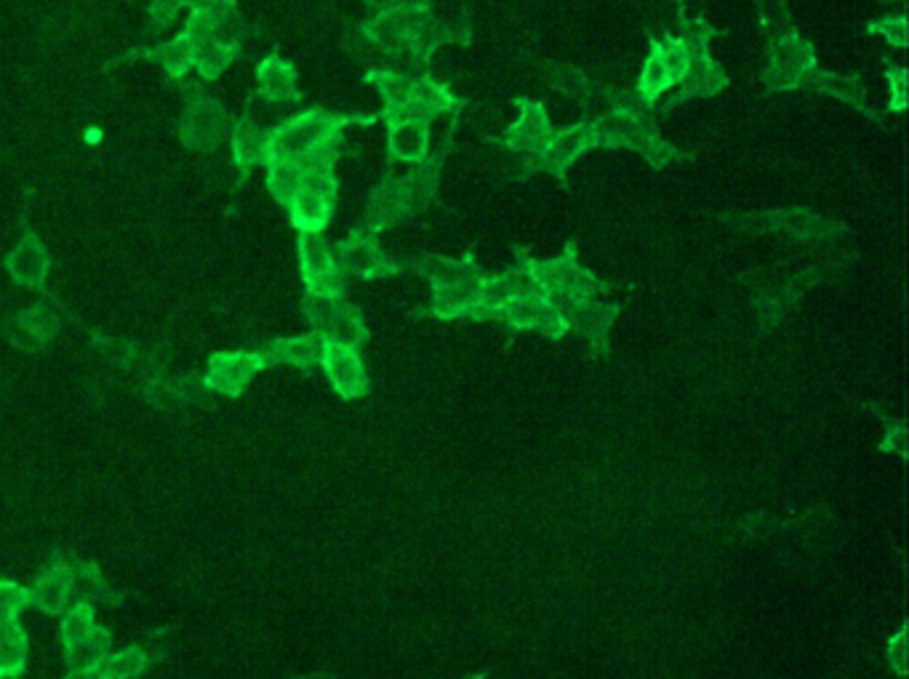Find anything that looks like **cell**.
Here are the masks:
<instances>
[{
    "mask_svg": "<svg viewBox=\"0 0 909 679\" xmlns=\"http://www.w3.org/2000/svg\"><path fill=\"white\" fill-rule=\"evenodd\" d=\"M486 277H467L459 283L438 285L432 288L430 312L440 320H456V317H470L483 320V296H486Z\"/></svg>",
    "mask_w": 909,
    "mask_h": 679,
    "instance_id": "cell-16",
    "label": "cell"
},
{
    "mask_svg": "<svg viewBox=\"0 0 909 679\" xmlns=\"http://www.w3.org/2000/svg\"><path fill=\"white\" fill-rule=\"evenodd\" d=\"M411 267H414L419 275L430 277L432 288H438V285L459 283V280H467V277L486 275V272L478 267V261L472 259V256H464V259H451V256H435V253H427V256H422V259L411 261Z\"/></svg>",
    "mask_w": 909,
    "mask_h": 679,
    "instance_id": "cell-32",
    "label": "cell"
},
{
    "mask_svg": "<svg viewBox=\"0 0 909 679\" xmlns=\"http://www.w3.org/2000/svg\"><path fill=\"white\" fill-rule=\"evenodd\" d=\"M70 589H72V602H110L112 589L104 581L102 570L96 568L94 562L83 560H70Z\"/></svg>",
    "mask_w": 909,
    "mask_h": 679,
    "instance_id": "cell-39",
    "label": "cell"
},
{
    "mask_svg": "<svg viewBox=\"0 0 909 679\" xmlns=\"http://www.w3.org/2000/svg\"><path fill=\"white\" fill-rule=\"evenodd\" d=\"M320 365L326 371L331 387L342 397H360L368 392V376L363 368V360L355 349L339 347V344H328L323 347Z\"/></svg>",
    "mask_w": 909,
    "mask_h": 679,
    "instance_id": "cell-19",
    "label": "cell"
},
{
    "mask_svg": "<svg viewBox=\"0 0 909 679\" xmlns=\"http://www.w3.org/2000/svg\"><path fill=\"white\" fill-rule=\"evenodd\" d=\"M238 54H240L238 46L222 43V40L211 35V38L200 40V43L192 46V70L198 72L200 78L214 80L238 59Z\"/></svg>",
    "mask_w": 909,
    "mask_h": 679,
    "instance_id": "cell-37",
    "label": "cell"
},
{
    "mask_svg": "<svg viewBox=\"0 0 909 679\" xmlns=\"http://www.w3.org/2000/svg\"><path fill=\"white\" fill-rule=\"evenodd\" d=\"M758 16H760V24H763V27L790 24L787 0H758Z\"/></svg>",
    "mask_w": 909,
    "mask_h": 679,
    "instance_id": "cell-48",
    "label": "cell"
},
{
    "mask_svg": "<svg viewBox=\"0 0 909 679\" xmlns=\"http://www.w3.org/2000/svg\"><path fill=\"white\" fill-rule=\"evenodd\" d=\"M816 67V48L800 32L787 30L768 48L763 83L771 91H795L808 70Z\"/></svg>",
    "mask_w": 909,
    "mask_h": 679,
    "instance_id": "cell-8",
    "label": "cell"
},
{
    "mask_svg": "<svg viewBox=\"0 0 909 679\" xmlns=\"http://www.w3.org/2000/svg\"><path fill=\"white\" fill-rule=\"evenodd\" d=\"M147 56H150L152 62H158L171 78H182V75H187L192 70V46L182 32L174 40L160 43L158 48L147 51Z\"/></svg>",
    "mask_w": 909,
    "mask_h": 679,
    "instance_id": "cell-42",
    "label": "cell"
},
{
    "mask_svg": "<svg viewBox=\"0 0 909 679\" xmlns=\"http://www.w3.org/2000/svg\"><path fill=\"white\" fill-rule=\"evenodd\" d=\"M496 320H502L510 328L520 331H539L547 333L552 339H560L568 331L558 307L552 304L547 296H523V299H507L504 307L499 309Z\"/></svg>",
    "mask_w": 909,
    "mask_h": 679,
    "instance_id": "cell-15",
    "label": "cell"
},
{
    "mask_svg": "<svg viewBox=\"0 0 909 679\" xmlns=\"http://www.w3.org/2000/svg\"><path fill=\"white\" fill-rule=\"evenodd\" d=\"M518 104V120L512 123L507 131H504L499 139H494L499 147H504L512 155H520L523 160L536 158L539 152L547 147L550 142V136L555 134V128H552V120L547 115V107L542 102H536V99H515Z\"/></svg>",
    "mask_w": 909,
    "mask_h": 679,
    "instance_id": "cell-12",
    "label": "cell"
},
{
    "mask_svg": "<svg viewBox=\"0 0 909 679\" xmlns=\"http://www.w3.org/2000/svg\"><path fill=\"white\" fill-rule=\"evenodd\" d=\"M27 666V634L16 618H0V679H16Z\"/></svg>",
    "mask_w": 909,
    "mask_h": 679,
    "instance_id": "cell-36",
    "label": "cell"
},
{
    "mask_svg": "<svg viewBox=\"0 0 909 679\" xmlns=\"http://www.w3.org/2000/svg\"><path fill=\"white\" fill-rule=\"evenodd\" d=\"M435 14L430 0H400L398 6L374 14L360 27V35L366 43L387 56H408L416 32L422 30L424 22Z\"/></svg>",
    "mask_w": 909,
    "mask_h": 679,
    "instance_id": "cell-3",
    "label": "cell"
},
{
    "mask_svg": "<svg viewBox=\"0 0 909 679\" xmlns=\"http://www.w3.org/2000/svg\"><path fill=\"white\" fill-rule=\"evenodd\" d=\"M64 661L70 672L99 669L102 658L110 653V632L94 621V605L72 602L62 613Z\"/></svg>",
    "mask_w": 909,
    "mask_h": 679,
    "instance_id": "cell-4",
    "label": "cell"
},
{
    "mask_svg": "<svg viewBox=\"0 0 909 679\" xmlns=\"http://www.w3.org/2000/svg\"><path fill=\"white\" fill-rule=\"evenodd\" d=\"M598 147L606 150H635L654 168H667L675 160L686 158L683 152L670 144L656 128L654 112L648 107L635 110H611L600 120H595Z\"/></svg>",
    "mask_w": 909,
    "mask_h": 679,
    "instance_id": "cell-2",
    "label": "cell"
},
{
    "mask_svg": "<svg viewBox=\"0 0 909 679\" xmlns=\"http://www.w3.org/2000/svg\"><path fill=\"white\" fill-rule=\"evenodd\" d=\"M886 78H888V110L891 112H904L909 104V72L902 64L888 62L886 64Z\"/></svg>",
    "mask_w": 909,
    "mask_h": 679,
    "instance_id": "cell-45",
    "label": "cell"
},
{
    "mask_svg": "<svg viewBox=\"0 0 909 679\" xmlns=\"http://www.w3.org/2000/svg\"><path fill=\"white\" fill-rule=\"evenodd\" d=\"M800 88L803 91H816V94H827L832 99H840V102H848L851 107L867 115L872 120H883L878 110H875V104L870 102V96H867V86H864V80L859 75H840V72H830L822 70V67H814V70L806 72V78L800 80Z\"/></svg>",
    "mask_w": 909,
    "mask_h": 679,
    "instance_id": "cell-17",
    "label": "cell"
},
{
    "mask_svg": "<svg viewBox=\"0 0 909 679\" xmlns=\"http://www.w3.org/2000/svg\"><path fill=\"white\" fill-rule=\"evenodd\" d=\"M299 269L307 291L328 293V296H342L344 275L336 264L334 248L328 245L323 232H299Z\"/></svg>",
    "mask_w": 909,
    "mask_h": 679,
    "instance_id": "cell-13",
    "label": "cell"
},
{
    "mask_svg": "<svg viewBox=\"0 0 909 679\" xmlns=\"http://www.w3.org/2000/svg\"><path fill=\"white\" fill-rule=\"evenodd\" d=\"M320 336L328 341V344H339V347L355 349L358 352L363 344L368 341V331L366 325H363V317L352 304L347 301H339L334 309V315L326 323V328L320 331Z\"/></svg>",
    "mask_w": 909,
    "mask_h": 679,
    "instance_id": "cell-33",
    "label": "cell"
},
{
    "mask_svg": "<svg viewBox=\"0 0 909 679\" xmlns=\"http://www.w3.org/2000/svg\"><path fill=\"white\" fill-rule=\"evenodd\" d=\"M336 264L344 277H360V280H374V277L395 275L400 272L398 261H392L384 253L379 237L366 227L352 229L342 243L334 248Z\"/></svg>",
    "mask_w": 909,
    "mask_h": 679,
    "instance_id": "cell-9",
    "label": "cell"
},
{
    "mask_svg": "<svg viewBox=\"0 0 909 679\" xmlns=\"http://www.w3.org/2000/svg\"><path fill=\"white\" fill-rule=\"evenodd\" d=\"M542 78L550 83L555 91L571 96L576 102L587 104L595 96V86L592 78L582 67L576 64H563V62H544L542 64Z\"/></svg>",
    "mask_w": 909,
    "mask_h": 679,
    "instance_id": "cell-35",
    "label": "cell"
},
{
    "mask_svg": "<svg viewBox=\"0 0 909 679\" xmlns=\"http://www.w3.org/2000/svg\"><path fill=\"white\" fill-rule=\"evenodd\" d=\"M262 352H248V349H238V352H219L211 357L208 363V373L203 384L206 389H214L219 395L238 397L246 392V387L254 381V376L264 368Z\"/></svg>",
    "mask_w": 909,
    "mask_h": 679,
    "instance_id": "cell-14",
    "label": "cell"
},
{
    "mask_svg": "<svg viewBox=\"0 0 909 679\" xmlns=\"http://www.w3.org/2000/svg\"><path fill=\"white\" fill-rule=\"evenodd\" d=\"M448 150H430V155L419 163H414V168L408 171L406 176H400V184H403V192H406L408 208H411V214L416 211H422L432 203V200L438 198L440 190V168H443V160H446Z\"/></svg>",
    "mask_w": 909,
    "mask_h": 679,
    "instance_id": "cell-27",
    "label": "cell"
},
{
    "mask_svg": "<svg viewBox=\"0 0 909 679\" xmlns=\"http://www.w3.org/2000/svg\"><path fill=\"white\" fill-rule=\"evenodd\" d=\"M184 6H187L184 0H152L150 14L155 22L166 24V22H171V19H174V16L179 14Z\"/></svg>",
    "mask_w": 909,
    "mask_h": 679,
    "instance_id": "cell-49",
    "label": "cell"
},
{
    "mask_svg": "<svg viewBox=\"0 0 909 679\" xmlns=\"http://www.w3.org/2000/svg\"><path fill=\"white\" fill-rule=\"evenodd\" d=\"M552 304L558 307L566 328H574V331H579L582 336H590V339H606L608 328H611L616 312H619L616 307L595 304V301H590V296L552 299Z\"/></svg>",
    "mask_w": 909,
    "mask_h": 679,
    "instance_id": "cell-23",
    "label": "cell"
},
{
    "mask_svg": "<svg viewBox=\"0 0 909 679\" xmlns=\"http://www.w3.org/2000/svg\"><path fill=\"white\" fill-rule=\"evenodd\" d=\"M350 123H376V118H360V115H342V112L312 107L294 118L283 120L278 128H270V150H267V166L272 163H302L323 147L342 142V131Z\"/></svg>",
    "mask_w": 909,
    "mask_h": 679,
    "instance_id": "cell-1",
    "label": "cell"
},
{
    "mask_svg": "<svg viewBox=\"0 0 909 679\" xmlns=\"http://www.w3.org/2000/svg\"><path fill=\"white\" fill-rule=\"evenodd\" d=\"M726 86H728V72L723 70V64H718V59H712L710 54L691 56V67H688L686 78L680 80L678 94L672 96L670 102L664 104V112H672L675 107H680L683 102H688V99L718 96Z\"/></svg>",
    "mask_w": 909,
    "mask_h": 679,
    "instance_id": "cell-22",
    "label": "cell"
},
{
    "mask_svg": "<svg viewBox=\"0 0 909 679\" xmlns=\"http://www.w3.org/2000/svg\"><path fill=\"white\" fill-rule=\"evenodd\" d=\"M24 608H30V589L0 578V618H19Z\"/></svg>",
    "mask_w": 909,
    "mask_h": 679,
    "instance_id": "cell-46",
    "label": "cell"
},
{
    "mask_svg": "<svg viewBox=\"0 0 909 679\" xmlns=\"http://www.w3.org/2000/svg\"><path fill=\"white\" fill-rule=\"evenodd\" d=\"M232 123L230 115L214 96L195 94L190 104L184 107V115L179 120V136L190 150L208 152L216 150L219 144L230 136Z\"/></svg>",
    "mask_w": 909,
    "mask_h": 679,
    "instance_id": "cell-10",
    "label": "cell"
},
{
    "mask_svg": "<svg viewBox=\"0 0 909 679\" xmlns=\"http://www.w3.org/2000/svg\"><path fill=\"white\" fill-rule=\"evenodd\" d=\"M464 99L451 91L446 83H440L430 75V72H422V75H416L414 78V88H411V99L408 104L398 107V110H382L379 118L384 123H392V120H422V123H432L440 115H459L464 107Z\"/></svg>",
    "mask_w": 909,
    "mask_h": 679,
    "instance_id": "cell-11",
    "label": "cell"
},
{
    "mask_svg": "<svg viewBox=\"0 0 909 679\" xmlns=\"http://www.w3.org/2000/svg\"><path fill=\"white\" fill-rule=\"evenodd\" d=\"M470 35L472 27L464 16L446 19V16H440L438 11H435V14L424 22L422 30L416 32L414 43H411V51H408V59L414 64H427L440 46H446V43H470Z\"/></svg>",
    "mask_w": 909,
    "mask_h": 679,
    "instance_id": "cell-20",
    "label": "cell"
},
{
    "mask_svg": "<svg viewBox=\"0 0 909 679\" xmlns=\"http://www.w3.org/2000/svg\"><path fill=\"white\" fill-rule=\"evenodd\" d=\"M150 666V656L144 648H123L118 653H107L99 664V672L107 679H136L142 677Z\"/></svg>",
    "mask_w": 909,
    "mask_h": 679,
    "instance_id": "cell-41",
    "label": "cell"
},
{
    "mask_svg": "<svg viewBox=\"0 0 909 679\" xmlns=\"http://www.w3.org/2000/svg\"><path fill=\"white\" fill-rule=\"evenodd\" d=\"M339 301H342V296H328V293L307 291L302 299V312H304V317H307V320L312 323V328L320 333L323 328H326L328 320H331V315H334V309Z\"/></svg>",
    "mask_w": 909,
    "mask_h": 679,
    "instance_id": "cell-44",
    "label": "cell"
},
{
    "mask_svg": "<svg viewBox=\"0 0 909 679\" xmlns=\"http://www.w3.org/2000/svg\"><path fill=\"white\" fill-rule=\"evenodd\" d=\"M323 347H326V339L318 331H312L304 336H294V339L270 341L262 349V357L267 365H296V368L312 371L315 365H320Z\"/></svg>",
    "mask_w": 909,
    "mask_h": 679,
    "instance_id": "cell-29",
    "label": "cell"
},
{
    "mask_svg": "<svg viewBox=\"0 0 909 679\" xmlns=\"http://www.w3.org/2000/svg\"><path fill=\"white\" fill-rule=\"evenodd\" d=\"M302 187V166L299 163H272L267 166V190L280 206L288 208Z\"/></svg>",
    "mask_w": 909,
    "mask_h": 679,
    "instance_id": "cell-43",
    "label": "cell"
},
{
    "mask_svg": "<svg viewBox=\"0 0 909 679\" xmlns=\"http://www.w3.org/2000/svg\"><path fill=\"white\" fill-rule=\"evenodd\" d=\"M760 222L766 227L784 232V235L795 237V240H824L830 235V229H840L822 219L814 211H803V208H790V211H768L760 216Z\"/></svg>",
    "mask_w": 909,
    "mask_h": 679,
    "instance_id": "cell-31",
    "label": "cell"
},
{
    "mask_svg": "<svg viewBox=\"0 0 909 679\" xmlns=\"http://www.w3.org/2000/svg\"><path fill=\"white\" fill-rule=\"evenodd\" d=\"M678 38L680 43L688 48V54L691 56H702L710 54V43L712 38H718L720 30L718 27H712L704 16H686L683 14V3H678Z\"/></svg>",
    "mask_w": 909,
    "mask_h": 679,
    "instance_id": "cell-40",
    "label": "cell"
},
{
    "mask_svg": "<svg viewBox=\"0 0 909 679\" xmlns=\"http://www.w3.org/2000/svg\"><path fill=\"white\" fill-rule=\"evenodd\" d=\"M30 605L40 608L48 616H62L64 610L70 608V557L56 554L54 562L35 578V584L30 586Z\"/></svg>",
    "mask_w": 909,
    "mask_h": 679,
    "instance_id": "cell-21",
    "label": "cell"
},
{
    "mask_svg": "<svg viewBox=\"0 0 909 679\" xmlns=\"http://www.w3.org/2000/svg\"><path fill=\"white\" fill-rule=\"evenodd\" d=\"M867 32L870 35H880V38L888 40L896 48L907 46V19H904V14L875 19V22L867 24Z\"/></svg>",
    "mask_w": 909,
    "mask_h": 679,
    "instance_id": "cell-47",
    "label": "cell"
},
{
    "mask_svg": "<svg viewBox=\"0 0 909 679\" xmlns=\"http://www.w3.org/2000/svg\"><path fill=\"white\" fill-rule=\"evenodd\" d=\"M518 261L531 272V277H534L536 285H539V291H542L547 299L590 296L592 291L606 288L603 283H598V277L592 275V272L579 267L574 243H568L563 256H555V259H528V256H520Z\"/></svg>",
    "mask_w": 909,
    "mask_h": 679,
    "instance_id": "cell-6",
    "label": "cell"
},
{
    "mask_svg": "<svg viewBox=\"0 0 909 679\" xmlns=\"http://www.w3.org/2000/svg\"><path fill=\"white\" fill-rule=\"evenodd\" d=\"M672 86H675V80H672L670 75V67H667L662 46H659V40H651V54H648L643 70H640L635 94H638V99L646 104V107H654V104L662 99L664 91H670Z\"/></svg>",
    "mask_w": 909,
    "mask_h": 679,
    "instance_id": "cell-34",
    "label": "cell"
},
{
    "mask_svg": "<svg viewBox=\"0 0 909 679\" xmlns=\"http://www.w3.org/2000/svg\"><path fill=\"white\" fill-rule=\"evenodd\" d=\"M430 155V123L422 120H392L387 123V160L419 163Z\"/></svg>",
    "mask_w": 909,
    "mask_h": 679,
    "instance_id": "cell-25",
    "label": "cell"
},
{
    "mask_svg": "<svg viewBox=\"0 0 909 679\" xmlns=\"http://www.w3.org/2000/svg\"><path fill=\"white\" fill-rule=\"evenodd\" d=\"M3 267H6L8 277H11L16 285H24V288H40L43 280H46L51 261H48L46 245L40 243L38 237L24 235L22 240L14 245V251L6 256Z\"/></svg>",
    "mask_w": 909,
    "mask_h": 679,
    "instance_id": "cell-24",
    "label": "cell"
},
{
    "mask_svg": "<svg viewBox=\"0 0 909 679\" xmlns=\"http://www.w3.org/2000/svg\"><path fill=\"white\" fill-rule=\"evenodd\" d=\"M598 147V136H595V120H582L576 126L560 128L550 136V142L536 158L523 160V176L531 174H550L563 179L566 171L582 158L584 152Z\"/></svg>",
    "mask_w": 909,
    "mask_h": 679,
    "instance_id": "cell-7",
    "label": "cell"
},
{
    "mask_svg": "<svg viewBox=\"0 0 909 679\" xmlns=\"http://www.w3.org/2000/svg\"><path fill=\"white\" fill-rule=\"evenodd\" d=\"M64 679H107L99 669H83V672H67Z\"/></svg>",
    "mask_w": 909,
    "mask_h": 679,
    "instance_id": "cell-50",
    "label": "cell"
},
{
    "mask_svg": "<svg viewBox=\"0 0 909 679\" xmlns=\"http://www.w3.org/2000/svg\"><path fill=\"white\" fill-rule=\"evenodd\" d=\"M363 78L382 94L384 110H398V107L408 104V99H411V88H414L416 75L403 70H392V67H374Z\"/></svg>",
    "mask_w": 909,
    "mask_h": 679,
    "instance_id": "cell-38",
    "label": "cell"
},
{
    "mask_svg": "<svg viewBox=\"0 0 909 679\" xmlns=\"http://www.w3.org/2000/svg\"><path fill=\"white\" fill-rule=\"evenodd\" d=\"M363 3H366V6L371 8V11H376V14H379V11H387V8L398 6L400 0H363Z\"/></svg>",
    "mask_w": 909,
    "mask_h": 679,
    "instance_id": "cell-51",
    "label": "cell"
},
{
    "mask_svg": "<svg viewBox=\"0 0 909 679\" xmlns=\"http://www.w3.org/2000/svg\"><path fill=\"white\" fill-rule=\"evenodd\" d=\"M302 166V187L286 208L288 219L296 227V232H323L331 222L336 208V174L331 166H310V163H299Z\"/></svg>",
    "mask_w": 909,
    "mask_h": 679,
    "instance_id": "cell-5",
    "label": "cell"
},
{
    "mask_svg": "<svg viewBox=\"0 0 909 679\" xmlns=\"http://www.w3.org/2000/svg\"><path fill=\"white\" fill-rule=\"evenodd\" d=\"M232 158L243 171L256 166L267 168V150H270V128L259 126L251 118L238 120L230 131Z\"/></svg>",
    "mask_w": 909,
    "mask_h": 679,
    "instance_id": "cell-30",
    "label": "cell"
},
{
    "mask_svg": "<svg viewBox=\"0 0 909 679\" xmlns=\"http://www.w3.org/2000/svg\"><path fill=\"white\" fill-rule=\"evenodd\" d=\"M408 216H411V208H408L400 176L387 174L382 182L371 190V195H368L366 229H371L374 235H379L384 229H392L398 227V224H403Z\"/></svg>",
    "mask_w": 909,
    "mask_h": 679,
    "instance_id": "cell-18",
    "label": "cell"
},
{
    "mask_svg": "<svg viewBox=\"0 0 909 679\" xmlns=\"http://www.w3.org/2000/svg\"><path fill=\"white\" fill-rule=\"evenodd\" d=\"M54 336L56 317L46 304H35V307L24 309L16 317H11V323H8V339L14 341V347L19 349L38 352V349L48 347L54 341Z\"/></svg>",
    "mask_w": 909,
    "mask_h": 679,
    "instance_id": "cell-28",
    "label": "cell"
},
{
    "mask_svg": "<svg viewBox=\"0 0 909 679\" xmlns=\"http://www.w3.org/2000/svg\"><path fill=\"white\" fill-rule=\"evenodd\" d=\"M256 94L264 102H296L299 99V75L296 67L280 54L264 56L256 67Z\"/></svg>",
    "mask_w": 909,
    "mask_h": 679,
    "instance_id": "cell-26",
    "label": "cell"
}]
</instances>
